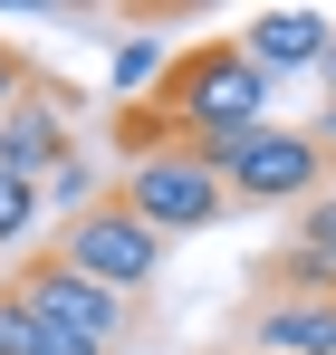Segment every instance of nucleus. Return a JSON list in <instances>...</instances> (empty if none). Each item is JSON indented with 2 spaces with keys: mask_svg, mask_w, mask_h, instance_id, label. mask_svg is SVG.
<instances>
[{
  "mask_svg": "<svg viewBox=\"0 0 336 355\" xmlns=\"http://www.w3.org/2000/svg\"><path fill=\"white\" fill-rule=\"evenodd\" d=\"M240 355H260V346H240Z\"/></svg>",
  "mask_w": 336,
  "mask_h": 355,
  "instance_id": "dca6fc26",
  "label": "nucleus"
},
{
  "mask_svg": "<svg viewBox=\"0 0 336 355\" xmlns=\"http://www.w3.org/2000/svg\"><path fill=\"white\" fill-rule=\"evenodd\" d=\"M154 125H164V144H202V154L221 164L230 144H250V135L269 125V77L250 67L240 39H192V49L173 58L164 96H154Z\"/></svg>",
  "mask_w": 336,
  "mask_h": 355,
  "instance_id": "f257e3e1",
  "label": "nucleus"
},
{
  "mask_svg": "<svg viewBox=\"0 0 336 355\" xmlns=\"http://www.w3.org/2000/svg\"><path fill=\"white\" fill-rule=\"evenodd\" d=\"M288 250H308V259H327V269H336V192H317V202L298 211V240H288Z\"/></svg>",
  "mask_w": 336,
  "mask_h": 355,
  "instance_id": "ddd939ff",
  "label": "nucleus"
},
{
  "mask_svg": "<svg viewBox=\"0 0 336 355\" xmlns=\"http://www.w3.org/2000/svg\"><path fill=\"white\" fill-rule=\"evenodd\" d=\"M39 202H49V211H67V221H77V211H96V202H106V192H96V164H87V154H67V164L39 182Z\"/></svg>",
  "mask_w": 336,
  "mask_h": 355,
  "instance_id": "9d476101",
  "label": "nucleus"
},
{
  "mask_svg": "<svg viewBox=\"0 0 336 355\" xmlns=\"http://www.w3.org/2000/svg\"><path fill=\"white\" fill-rule=\"evenodd\" d=\"M164 250H173V240L154 231V221H135V211H125V192H106L96 211H77V221L58 231V259H67V269H87V279L115 288V297L154 288V279H164Z\"/></svg>",
  "mask_w": 336,
  "mask_h": 355,
  "instance_id": "7ed1b4c3",
  "label": "nucleus"
},
{
  "mask_svg": "<svg viewBox=\"0 0 336 355\" xmlns=\"http://www.w3.org/2000/svg\"><path fill=\"white\" fill-rule=\"evenodd\" d=\"M221 182L240 211H279V202H317V182H327V144L317 135H298V125H260L250 144H230L221 154Z\"/></svg>",
  "mask_w": 336,
  "mask_h": 355,
  "instance_id": "39448f33",
  "label": "nucleus"
},
{
  "mask_svg": "<svg viewBox=\"0 0 336 355\" xmlns=\"http://www.w3.org/2000/svg\"><path fill=\"white\" fill-rule=\"evenodd\" d=\"M0 355H96V346H77V336H58V327H39L19 297L0 288Z\"/></svg>",
  "mask_w": 336,
  "mask_h": 355,
  "instance_id": "1a4fd4ad",
  "label": "nucleus"
},
{
  "mask_svg": "<svg viewBox=\"0 0 336 355\" xmlns=\"http://www.w3.org/2000/svg\"><path fill=\"white\" fill-rule=\"evenodd\" d=\"M250 346L260 355H336V297H269Z\"/></svg>",
  "mask_w": 336,
  "mask_h": 355,
  "instance_id": "6e6552de",
  "label": "nucleus"
},
{
  "mask_svg": "<svg viewBox=\"0 0 336 355\" xmlns=\"http://www.w3.org/2000/svg\"><path fill=\"white\" fill-rule=\"evenodd\" d=\"M125 211L154 221L164 240H192V231H212L230 211V182H221V164L202 144H154V154L125 164Z\"/></svg>",
  "mask_w": 336,
  "mask_h": 355,
  "instance_id": "f03ea898",
  "label": "nucleus"
},
{
  "mask_svg": "<svg viewBox=\"0 0 336 355\" xmlns=\"http://www.w3.org/2000/svg\"><path fill=\"white\" fill-rule=\"evenodd\" d=\"M317 144H336V96H327V125H317Z\"/></svg>",
  "mask_w": 336,
  "mask_h": 355,
  "instance_id": "2eb2a0df",
  "label": "nucleus"
},
{
  "mask_svg": "<svg viewBox=\"0 0 336 355\" xmlns=\"http://www.w3.org/2000/svg\"><path fill=\"white\" fill-rule=\"evenodd\" d=\"M67 154H77V144H67V96H58V87H29V106L0 125V173L49 182Z\"/></svg>",
  "mask_w": 336,
  "mask_h": 355,
  "instance_id": "0eeeda50",
  "label": "nucleus"
},
{
  "mask_svg": "<svg viewBox=\"0 0 336 355\" xmlns=\"http://www.w3.org/2000/svg\"><path fill=\"white\" fill-rule=\"evenodd\" d=\"M49 202H39V182H19V173H0V259L29 240V221H39Z\"/></svg>",
  "mask_w": 336,
  "mask_h": 355,
  "instance_id": "9b49d317",
  "label": "nucleus"
},
{
  "mask_svg": "<svg viewBox=\"0 0 336 355\" xmlns=\"http://www.w3.org/2000/svg\"><path fill=\"white\" fill-rule=\"evenodd\" d=\"M240 49L260 77H288V67H327L336 77V19L327 10H260V19H240Z\"/></svg>",
  "mask_w": 336,
  "mask_h": 355,
  "instance_id": "423d86ee",
  "label": "nucleus"
},
{
  "mask_svg": "<svg viewBox=\"0 0 336 355\" xmlns=\"http://www.w3.org/2000/svg\"><path fill=\"white\" fill-rule=\"evenodd\" d=\"M29 87H39V77H29V58H19V49L0 39V125L19 116V106H29Z\"/></svg>",
  "mask_w": 336,
  "mask_h": 355,
  "instance_id": "4468645a",
  "label": "nucleus"
},
{
  "mask_svg": "<svg viewBox=\"0 0 336 355\" xmlns=\"http://www.w3.org/2000/svg\"><path fill=\"white\" fill-rule=\"evenodd\" d=\"M154 77H173L164 39H125V49H115V96H135V87H154Z\"/></svg>",
  "mask_w": 336,
  "mask_h": 355,
  "instance_id": "f8f14e48",
  "label": "nucleus"
},
{
  "mask_svg": "<svg viewBox=\"0 0 336 355\" xmlns=\"http://www.w3.org/2000/svg\"><path fill=\"white\" fill-rule=\"evenodd\" d=\"M10 297L39 317V327H58V336H77V346H125V327H135V297H115V288H96L87 269H67L58 250H39L19 279H10Z\"/></svg>",
  "mask_w": 336,
  "mask_h": 355,
  "instance_id": "20e7f679",
  "label": "nucleus"
}]
</instances>
